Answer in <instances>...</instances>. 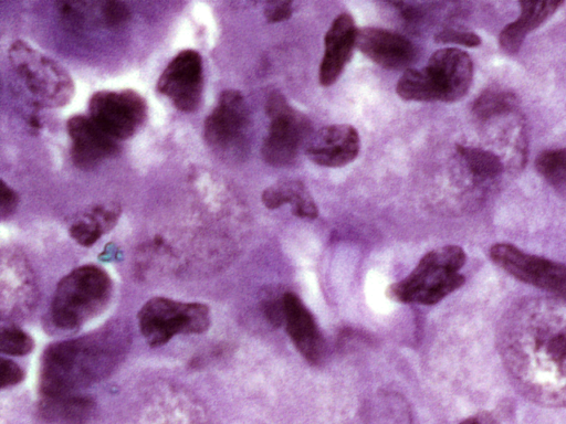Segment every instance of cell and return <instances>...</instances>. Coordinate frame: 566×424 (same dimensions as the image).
Instances as JSON below:
<instances>
[{"instance_id":"obj_1","label":"cell","mask_w":566,"mask_h":424,"mask_svg":"<svg viewBox=\"0 0 566 424\" xmlns=\"http://www.w3.org/2000/svg\"><path fill=\"white\" fill-rule=\"evenodd\" d=\"M496 338L516 390L534 403L566 407V300H518L503 315Z\"/></svg>"},{"instance_id":"obj_25","label":"cell","mask_w":566,"mask_h":424,"mask_svg":"<svg viewBox=\"0 0 566 424\" xmlns=\"http://www.w3.org/2000/svg\"><path fill=\"white\" fill-rule=\"evenodd\" d=\"M396 92L405 100L436 102L424 68H407L397 82Z\"/></svg>"},{"instance_id":"obj_3","label":"cell","mask_w":566,"mask_h":424,"mask_svg":"<svg viewBox=\"0 0 566 424\" xmlns=\"http://www.w3.org/2000/svg\"><path fill=\"white\" fill-rule=\"evenodd\" d=\"M465 261V252L458 245L431 250L407 277L391 284L386 295L397 303L434 305L464 284L460 269Z\"/></svg>"},{"instance_id":"obj_23","label":"cell","mask_w":566,"mask_h":424,"mask_svg":"<svg viewBox=\"0 0 566 424\" xmlns=\"http://www.w3.org/2000/svg\"><path fill=\"white\" fill-rule=\"evenodd\" d=\"M516 104V96L512 92L490 88L475 98L472 112L479 119L484 120L511 112Z\"/></svg>"},{"instance_id":"obj_27","label":"cell","mask_w":566,"mask_h":424,"mask_svg":"<svg viewBox=\"0 0 566 424\" xmlns=\"http://www.w3.org/2000/svg\"><path fill=\"white\" fill-rule=\"evenodd\" d=\"M130 18L129 8L120 1H106L102 7V19L108 28H118Z\"/></svg>"},{"instance_id":"obj_8","label":"cell","mask_w":566,"mask_h":424,"mask_svg":"<svg viewBox=\"0 0 566 424\" xmlns=\"http://www.w3.org/2000/svg\"><path fill=\"white\" fill-rule=\"evenodd\" d=\"M88 113L101 129L118 141L142 128L147 117V104L133 89L99 91L92 95Z\"/></svg>"},{"instance_id":"obj_21","label":"cell","mask_w":566,"mask_h":424,"mask_svg":"<svg viewBox=\"0 0 566 424\" xmlns=\"http://www.w3.org/2000/svg\"><path fill=\"white\" fill-rule=\"evenodd\" d=\"M120 209L116 204L95 206L85 219L70 227L71 237L83 246L93 245L103 233L116 224Z\"/></svg>"},{"instance_id":"obj_30","label":"cell","mask_w":566,"mask_h":424,"mask_svg":"<svg viewBox=\"0 0 566 424\" xmlns=\"http://www.w3.org/2000/svg\"><path fill=\"white\" fill-rule=\"evenodd\" d=\"M292 11L291 1H271L264 8V15L268 22L277 23L290 19Z\"/></svg>"},{"instance_id":"obj_15","label":"cell","mask_w":566,"mask_h":424,"mask_svg":"<svg viewBox=\"0 0 566 424\" xmlns=\"http://www.w3.org/2000/svg\"><path fill=\"white\" fill-rule=\"evenodd\" d=\"M358 50L374 63L388 70L408 66L416 59L415 45L403 35L381 28L358 29Z\"/></svg>"},{"instance_id":"obj_13","label":"cell","mask_w":566,"mask_h":424,"mask_svg":"<svg viewBox=\"0 0 566 424\" xmlns=\"http://www.w3.org/2000/svg\"><path fill=\"white\" fill-rule=\"evenodd\" d=\"M359 135L347 124L328 125L313 134L306 142V155L322 167L337 168L354 161L359 152Z\"/></svg>"},{"instance_id":"obj_19","label":"cell","mask_w":566,"mask_h":424,"mask_svg":"<svg viewBox=\"0 0 566 424\" xmlns=\"http://www.w3.org/2000/svg\"><path fill=\"white\" fill-rule=\"evenodd\" d=\"M262 203L270 210L290 204L292 213L302 219H316L318 209L306 187L298 180H282L264 189Z\"/></svg>"},{"instance_id":"obj_7","label":"cell","mask_w":566,"mask_h":424,"mask_svg":"<svg viewBox=\"0 0 566 424\" xmlns=\"http://www.w3.org/2000/svg\"><path fill=\"white\" fill-rule=\"evenodd\" d=\"M265 109L270 125L261 148L262 157L271 166L290 165L303 142L311 137L310 120L276 91L269 95Z\"/></svg>"},{"instance_id":"obj_9","label":"cell","mask_w":566,"mask_h":424,"mask_svg":"<svg viewBox=\"0 0 566 424\" xmlns=\"http://www.w3.org/2000/svg\"><path fill=\"white\" fill-rule=\"evenodd\" d=\"M494 264L516 279L566 300V265L542 256L527 254L509 243L490 248Z\"/></svg>"},{"instance_id":"obj_24","label":"cell","mask_w":566,"mask_h":424,"mask_svg":"<svg viewBox=\"0 0 566 424\" xmlns=\"http://www.w3.org/2000/svg\"><path fill=\"white\" fill-rule=\"evenodd\" d=\"M535 168L557 191L566 192V148L542 151L535 159Z\"/></svg>"},{"instance_id":"obj_22","label":"cell","mask_w":566,"mask_h":424,"mask_svg":"<svg viewBox=\"0 0 566 424\" xmlns=\"http://www.w3.org/2000/svg\"><path fill=\"white\" fill-rule=\"evenodd\" d=\"M458 152L476 180L493 179L500 176L503 170L502 161L491 151L475 147L458 146Z\"/></svg>"},{"instance_id":"obj_29","label":"cell","mask_w":566,"mask_h":424,"mask_svg":"<svg viewBox=\"0 0 566 424\" xmlns=\"http://www.w3.org/2000/svg\"><path fill=\"white\" fill-rule=\"evenodd\" d=\"M24 378L23 370L12 360L1 359L0 363V386L15 385Z\"/></svg>"},{"instance_id":"obj_17","label":"cell","mask_w":566,"mask_h":424,"mask_svg":"<svg viewBox=\"0 0 566 424\" xmlns=\"http://www.w3.org/2000/svg\"><path fill=\"white\" fill-rule=\"evenodd\" d=\"M357 31L349 13H340L332 22L324 38V55L318 71L322 86L333 85L340 76L356 46Z\"/></svg>"},{"instance_id":"obj_2","label":"cell","mask_w":566,"mask_h":424,"mask_svg":"<svg viewBox=\"0 0 566 424\" xmlns=\"http://www.w3.org/2000/svg\"><path fill=\"white\" fill-rule=\"evenodd\" d=\"M120 326H108L81 338L49 346L41 360L42 396L73 393L105 378L119 362L127 347Z\"/></svg>"},{"instance_id":"obj_4","label":"cell","mask_w":566,"mask_h":424,"mask_svg":"<svg viewBox=\"0 0 566 424\" xmlns=\"http://www.w3.org/2000/svg\"><path fill=\"white\" fill-rule=\"evenodd\" d=\"M112 295V280L95 265L73 269L57 284L50 321L62 331H74L104 310Z\"/></svg>"},{"instance_id":"obj_6","label":"cell","mask_w":566,"mask_h":424,"mask_svg":"<svg viewBox=\"0 0 566 424\" xmlns=\"http://www.w3.org/2000/svg\"><path fill=\"white\" fill-rule=\"evenodd\" d=\"M209 325V308L200 303L155 297L138 312L140 332L150 347H160L178 333H201Z\"/></svg>"},{"instance_id":"obj_18","label":"cell","mask_w":566,"mask_h":424,"mask_svg":"<svg viewBox=\"0 0 566 424\" xmlns=\"http://www.w3.org/2000/svg\"><path fill=\"white\" fill-rule=\"evenodd\" d=\"M518 4L520 15L504 26L499 38L501 49L509 54L516 53L526 35L553 15L563 1H521Z\"/></svg>"},{"instance_id":"obj_31","label":"cell","mask_w":566,"mask_h":424,"mask_svg":"<svg viewBox=\"0 0 566 424\" xmlns=\"http://www.w3.org/2000/svg\"><path fill=\"white\" fill-rule=\"evenodd\" d=\"M18 194L3 180L0 182V215L1 219L10 216L18 205Z\"/></svg>"},{"instance_id":"obj_32","label":"cell","mask_w":566,"mask_h":424,"mask_svg":"<svg viewBox=\"0 0 566 424\" xmlns=\"http://www.w3.org/2000/svg\"><path fill=\"white\" fill-rule=\"evenodd\" d=\"M263 312L266 319L275 327L284 324L283 296L279 298L268 299L263 304Z\"/></svg>"},{"instance_id":"obj_28","label":"cell","mask_w":566,"mask_h":424,"mask_svg":"<svg viewBox=\"0 0 566 424\" xmlns=\"http://www.w3.org/2000/svg\"><path fill=\"white\" fill-rule=\"evenodd\" d=\"M434 39L439 43H455L468 47H474L481 44V39L478 34L452 29L438 32Z\"/></svg>"},{"instance_id":"obj_14","label":"cell","mask_w":566,"mask_h":424,"mask_svg":"<svg viewBox=\"0 0 566 424\" xmlns=\"http://www.w3.org/2000/svg\"><path fill=\"white\" fill-rule=\"evenodd\" d=\"M66 129L72 140L71 158L80 169H92L119 150L117 140L101 129L90 116L71 117Z\"/></svg>"},{"instance_id":"obj_11","label":"cell","mask_w":566,"mask_h":424,"mask_svg":"<svg viewBox=\"0 0 566 424\" xmlns=\"http://www.w3.org/2000/svg\"><path fill=\"white\" fill-rule=\"evenodd\" d=\"M248 125L249 110L243 95L239 91L227 89L205 120L203 137L214 150H234L244 140Z\"/></svg>"},{"instance_id":"obj_33","label":"cell","mask_w":566,"mask_h":424,"mask_svg":"<svg viewBox=\"0 0 566 424\" xmlns=\"http://www.w3.org/2000/svg\"><path fill=\"white\" fill-rule=\"evenodd\" d=\"M460 424H497L495 418L486 412L475 414L462 421Z\"/></svg>"},{"instance_id":"obj_26","label":"cell","mask_w":566,"mask_h":424,"mask_svg":"<svg viewBox=\"0 0 566 424\" xmlns=\"http://www.w3.org/2000/svg\"><path fill=\"white\" fill-rule=\"evenodd\" d=\"M32 338L21 329L7 327L1 330L0 350L9 356H24L33 349Z\"/></svg>"},{"instance_id":"obj_5","label":"cell","mask_w":566,"mask_h":424,"mask_svg":"<svg viewBox=\"0 0 566 424\" xmlns=\"http://www.w3.org/2000/svg\"><path fill=\"white\" fill-rule=\"evenodd\" d=\"M9 60L40 105L63 107L72 99L73 80L57 62L23 41L12 43L9 49Z\"/></svg>"},{"instance_id":"obj_20","label":"cell","mask_w":566,"mask_h":424,"mask_svg":"<svg viewBox=\"0 0 566 424\" xmlns=\"http://www.w3.org/2000/svg\"><path fill=\"white\" fill-rule=\"evenodd\" d=\"M94 411L92 399L73 393L42 396L40 403L42 417L53 424H86Z\"/></svg>"},{"instance_id":"obj_16","label":"cell","mask_w":566,"mask_h":424,"mask_svg":"<svg viewBox=\"0 0 566 424\" xmlns=\"http://www.w3.org/2000/svg\"><path fill=\"white\" fill-rule=\"evenodd\" d=\"M283 325L293 344L310 363H318L325 353V343L314 316L291 292L283 294Z\"/></svg>"},{"instance_id":"obj_10","label":"cell","mask_w":566,"mask_h":424,"mask_svg":"<svg viewBox=\"0 0 566 424\" xmlns=\"http://www.w3.org/2000/svg\"><path fill=\"white\" fill-rule=\"evenodd\" d=\"M157 89L185 113L195 112L202 97V59L195 50L179 52L158 78Z\"/></svg>"},{"instance_id":"obj_12","label":"cell","mask_w":566,"mask_h":424,"mask_svg":"<svg viewBox=\"0 0 566 424\" xmlns=\"http://www.w3.org/2000/svg\"><path fill=\"white\" fill-rule=\"evenodd\" d=\"M431 83L436 102L452 103L469 91L473 77L470 55L457 47L436 51L423 67Z\"/></svg>"}]
</instances>
